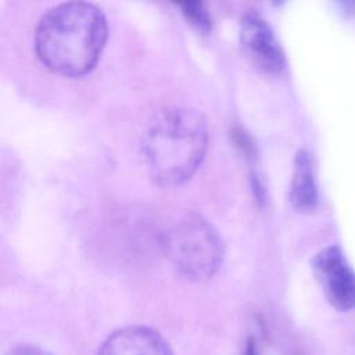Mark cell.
I'll list each match as a JSON object with an SVG mask.
<instances>
[{"mask_svg": "<svg viewBox=\"0 0 355 355\" xmlns=\"http://www.w3.org/2000/svg\"><path fill=\"white\" fill-rule=\"evenodd\" d=\"M7 355H51L50 352L31 344H21L7 352Z\"/></svg>", "mask_w": 355, "mask_h": 355, "instance_id": "9", "label": "cell"}, {"mask_svg": "<svg viewBox=\"0 0 355 355\" xmlns=\"http://www.w3.org/2000/svg\"><path fill=\"white\" fill-rule=\"evenodd\" d=\"M107 35V19L97 6L86 1L61 3L39 19L35 50L54 73L78 78L94 68Z\"/></svg>", "mask_w": 355, "mask_h": 355, "instance_id": "1", "label": "cell"}, {"mask_svg": "<svg viewBox=\"0 0 355 355\" xmlns=\"http://www.w3.org/2000/svg\"><path fill=\"white\" fill-rule=\"evenodd\" d=\"M97 355H175L168 341L147 326H126L115 330L101 344Z\"/></svg>", "mask_w": 355, "mask_h": 355, "instance_id": "6", "label": "cell"}, {"mask_svg": "<svg viewBox=\"0 0 355 355\" xmlns=\"http://www.w3.org/2000/svg\"><path fill=\"white\" fill-rule=\"evenodd\" d=\"M164 247L175 269L191 282L209 280L223 258V244L218 232L196 212H187L171 225Z\"/></svg>", "mask_w": 355, "mask_h": 355, "instance_id": "3", "label": "cell"}, {"mask_svg": "<svg viewBox=\"0 0 355 355\" xmlns=\"http://www.w3.org/2000/svg\"><path fill=\"white\" fill-rule=\"evenodd\" d=\"M140 146L150 178L161 187L180 186L204 159L207 119L194 108L166 107L151 118Z\"/></svg>", "mask_w": 355, "mask_h": 355, "instance_id": "2", "label": "cell"}, {"mask_svg": "<svg viewBox=\"0 0 355 355\" xmlns=\"http://www.w3.org/2000/svg\"><path fill=\"white\" fill-rule=\"evenodd\" d=\"M240 43L254 65L268 73H279L286 67V57L269 24L254 11L243 15Z\"/></svg>", "mask_w": 355, "mask_h": 355, "instance_id": "5", "label": "cell"}, {"mask_svg": "<svg viewBox=\"0 0 355 355\" xmlns=\"http://www.w3.org/2000/svg\"><path fill=\"white\" fill-rule=\"evenodd\" d=\"M244 355H259V352H258V347H257V343H255L252 338H248V341H247V344H245Z\"/></svg>", "mask_w": 355, "mask_h": 355, "instance_id": "10", "label": "cell"}, {"mask_svg": "<svg viewBox=\"0 0 355 355\" xmlns=\"http://www.w3.org/2000/svg\"><path fill=\"white\" fill-rule=\"evenodd\" d=\"M312 268L327 300L338 311L355 308V272L338 245L320 250Z\"/></svg>", "mask_w": 355, "mask_h": 355, "instance_id": "4", "label": "cell"}, {"mask_svg": "<svg viewBox=\"0 0 355 355\" xmlns=\"http://www.w3.org/2000/svg\"><path fill=\"white\" fill-rule=\"evenodd\" d=\"M179 7L186 21L194 28L201 32H208L211 29V17L202 3H182Z\"/></svg>", "mask_w": 355, "mask_h": 355, "instance_id": "8", "label": "cell"}, {"mask_svg": "<svg viewBox=\"0 0 355 355\" xmlns=\"http://www.w3.org/2000/svg\"><path fill=\"white\" fill-rule=\"evenodd\" d=\"M290 201L293 207L301 212L313 209L318 202V186L313 164L306 150H298L294 157Z\"/></svg>", "mask_w": 355, "mask_h": 355, "instance_id": "7", "label": "cell"}]
</instances>
